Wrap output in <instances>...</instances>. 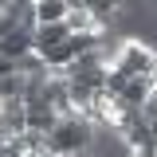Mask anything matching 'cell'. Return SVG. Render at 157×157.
I'll list each match as a JSON object with an SVG mask.
<instances>
[{
  "label": "cell",
  "instance_id": "6",
  "mask_svg": "<svg viewBox=\"0 0 157 157\" xmlns=\"http://www.w3.org/2000/svg\"><path fill=\"white\" fill-rule=\"evenodd\" d=\"M67 12H71L67 0H32V16H36V24H63Z\"/></svg>",
  "mask_w": 157,
  "mask_h": 157
},
{
  "label": "cell",
  "instance_id": "7",
  "mask_svg": "<svg viewBox=\"0 0 157 157\" xmlns=\"http://www.w3.org/2000/svg\"><path fill=\"white\" fill-rule=\"evenodd\" d=\"M24 90H28V78L20 75V71H12V75L0 78V102H8V98H24Z\"/></svg>",
  "mask_w": 157,
  "mask_h": 157
},
{
  "label": "cell",
  "instance_id": "2",
  "mask_svg": "<svg viewBox=\"0 0 157 157\" xmlns=\"http://www.w3.org/2000/svg\"><path fill=\"white\" fill-rule=\"evenodd\" d=\"M114 67L122 71V75H130V78H149L157 71V51L145 47V43H137V39H126Z\"/></svg>",
  "mask_w": 157,
  "mask_h": 157
},
{
  "label": "cell",
  "instance_id": "1",
  "mask_svg": "<svg viewBox=\"0 0 157 157\" xmlns=\"http://www.w3.org/2000/svg\"><path fill=\"white\" fill-rule=\"evenodd\" d=\"M90 130L94 126L86 118H63L55 130H51L47 145H51L55 157H78V153H86V145H90Z\"/></svg>",
  "mask_w": 157,
  "mask_h": 157
},
{
  "label": "cell",
  "instance_id": "5",
  "mask_svg": "<svg viewBox=\"0 0 157 157\" xmlns=\"http://www.w3.org/2000/svg\"><path fill=\"white\" fill-rule=\"evenodd\" d=\"M67 39H71L67 24H39V28H36V55H47L51 47L67 43Z\"/></svg>",
  "mask_w": 157,
  "mask_h": 157
},
{
  "label": "cell",
  "instance_id": "4",
  "mask_svg": "<svg viewBox=\"0 0 157 157\" xmlns=\"http://www.w3.org/2000/svg\"><path fill=\"white\" fill-rule=\"evenodd\" d=\"M32 51H36V32H28V28L0 36V59H8V63H20V59H28Z\"/></svg>",
  "mask_w": 157,
  "mask_h": 157
},
{
  "label": "cell",
  "instance_id": "8",
  "mask_svg": "<svg viewBox=\"0 0 157 157\" xmlns=\"http://www.w3.org/2000/svg\"><path fill=\"white\" fill-rule=\"evenodd\" d=\"M134 157H157V145H141V149H134Z\"/></svg>",
  "mask_w": 157,
  "mask_h": 157
},
{
  "label": "cell",
  "instance_id": "10",
  "mask_svg": "<svg viewBox=\"0 0 157 157\" xmlns=\"http://www.w3.org/2000/svg\"><path fill=\"white\" fill-rule=\"evenodd\" d=\"M28 157H32V153H28Z\"/></svg>",
  "mask_w": 157,
  "mask_h": 157
},
{
  "label": "cell",
  "instance_id": "3",
  "mask_svg": "<svg viewBox=\"0 0 157 157\" xmlns=\"http://www.w3.org/2000/svg\"><path fill=\"white\" fill-rule=\"evenodd\" d=\"M86 157H134V149H130V141L122 137V130H114V126H94V130H90Z\"/></svg>",
  "mask_w": 157,
  "mask_h": 157
},
{
  "label": "cell",
  "instance_id": "9",
  "mask_svg": "<svg viewBox=\"0 0 157 157\" xmlns=\"http://www.w3.org/2000/svg\"><path fill=\"white\" fill-rule=\"evenodd\" d=\"M149 134H153V145H157V118H149Z\"/></svg>",
  "mask_w": 157,
  "mask_h": 157
}]
</instances>
